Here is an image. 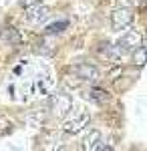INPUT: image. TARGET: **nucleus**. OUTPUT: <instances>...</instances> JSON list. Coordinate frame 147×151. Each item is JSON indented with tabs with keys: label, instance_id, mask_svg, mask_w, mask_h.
Here are the masks:
<instances>
[{
	"label": "nucleus",
	"instance_id": "obj_4",
	"mask_svg": "<svg viewBox=\"0 0 147 151\" xmlns=\"http://www.w3.org/2000/svg\"><path fill=\"white\" fill-rule=\"evenodd\" d=\"M141 42H143V36L139 35L137 30H129V32H125L117 40V48L121 52H133L137 47H141Z\"/></svg>",
	"mask_w": 147,
	"mask_h": 151
},
{
	"label": "nucleus",
	"instance_id": "obj_9",
	"mask_svg": "<svg viewBox=\"0 0 147 151\" xmlns=\"http://www.w3.org/2000/svg\"><path fill=\"white\" fill-rule=\"evenodd\" d=\"M4 38L10 42L12 47H18V45L22 42V36H20V32H18L14 26H8V28H4Z\"/></svg>",
	"mask_w": 147,
	"mask_h": 151
},
{
	"label": "nucleus",
	"instance_id": "obj_11",
	"mask_svg": "<svg viewBox=\"0 0 147 151\" xmlns=\"http://www.w3.org/2000/svg\"><path fill=\"white\" fill-rule=\"evenodd\" d=\"M63 30H67V20H57V22H50L45 28V32L48 36H50V35H58V32H63Z\"/></svg>",
	"mask_w": 147,
	"mask_h": 151
},
{
	"label": "nucleus",
	"instance_id": "obj_6",
	"mask_svg": "<svg viewBox=\"0 0 147 151\" xmlns=\"http://www.w3.org/2000/svg\"><path fill=\"white\" fill-rule=\"evenodd\" d=\"M73 70L77 73V77H79L81 81H97V79H99V69H97L95 65L83 63V65H77Z\"/></svg>",
	"mask_w": 147,
	"mask_h": 151
},
{
	"label": "nucleus",
	"instance_id": "obj_3",
	"mask_svg": "<svg viewBox=\"0 0 147 151\" xmlns=\"http://www.w3.org/2000/svg\"><path fill=\"white\" fill-rule=\"evenodd\" d=\"M71 107H73V99H71V95L67 93H57L53 97V101H50V109H53V113L57 117H67L68 111H71Z\"/></svg>",
	"mask_w": 147,
	"mask_h": 151
},
{
	"label": "nucleus",
	"instance_id": "obj_12",
	"mask_svg": "<svg viewBox=\"0 0 147 151\" xmlns=\"http://www.w3.org/2000/svg\"><path fill=\"white\" fill-rule=\"evenodd\" d=\"M121 73H123V69H121V67L113 69L111 73H109V81H115V79H119V77H121Z\"/></svg>",
	"mask_w": 147,
	"mask_h": 151
},
{
	"label": "nucleus",
	"instance_id": "obj_7",
	"mask_svg": "<svg viewBox=\"0 0 147 151\" xmlns=\"http://www.w3.org/2000/svg\"><path fill=\"white\" fill-rule=\"evenodd\" d=\"M83 147L87 151H101V147H103L101 133H99L97 129H91L89 133L85 135V139H83Z\"/></svg>",
	"mask_w": 147,
	"mask_h": 151
},
{
	"label": "nucleus",
	"instance_id": "obj_8",
	"mask_svg": "<svg viewBox=\"0 0 147 151\" xmlns=\"http://www.w3.org/2000/svg\"><path fill=\"white\" fill-rule=\"evenodd\" d=\"M89 95H91V99H93L95 103H99V105H105V103L111 101V95L107 93L105 89H99V87H93L89 91Z\"/></svg>",
	"mask_w": 147,
	"mask_h": 151
},
{
	"label": "nucleus",
	"instance_id": "obj_13",
	"mask_svg": "<svg viewBox=\"0 0 147 151\" xmlns=\"http://www.w3.org/2000/svg\"><path fill=\"white\" fill-rule=\"evenodd\" d=\"M10 131V123L6 119H0V133H8Z\"/></svg>",
	"mask_w": 147,
	"mask_h": 151
},
{
	"label": "nucleus",
	"instance_id": "obj_14",
	"mask_svg": "<svg viewBox=\"0 0 147 151\" xmlns=\"http://www.w3.org/2000/svg\"><path fill=\"white\" fill-rule=\"evenodd\" d=\"M36 2H40V0H20V6H22V8H28V6H32Z\"/></svg>",
	"mask_w": 147,
	"mask_h": 151
},
{
	"label": "nucleus",
	"instance_id": "obj_2",
	"mask_svg": "<svg viewBox=\"0 0 147 151\" xmlns=\"http://www.w3.org/2000/svg\"><path fill=\"white\" fill-rule=\"evenodd\" d=\"M133 10L131 8H127V6H119V8H115L111 12V22H113V28L115 30H123L127 28L129 24L133 22Z\"/></svg>",
	"mask_w": 147,
	"mask_h": 151
},
{
	"label": "nucleus",
	"instance_id": "obj_1",
	"mask_svg": "<svg viewBox=\"0 0 147 151\" xmlns=\"http://www.w3.org/2000/svg\"><path fill=\"white\" fill-rule=\"evenodd\" d=\"M89 121H91L89 113H79L77 117H67V119L63 121L61 129H63L65 133H68V135H77V133H81L83 129L89 125Z\"/></svg>",
	"mask_w": 147,
	"mask_h": 151
},
{
	"label": "nucleus",
	"instance_id": "obj_10",
	"mask_svg": "<svg viewBox=\"0 0 147 151\" xmlns=\"http://www.w3.org/2000/svg\"><path fill=\"white\" fill-rule=\"evenodd\" d=\"M131 58H133V63H135L137 67H143L147 63V48L145 47H137L133 52H131Z\"/></svg>",
	"mask_w": 147,
	"mask_h": 151
},
{
	"label": "nucleus",
	"instance_id": "obj_5",
	"mask_svg": "<svg viewBox=\"0 0 147 151\" xmlns=\"http://www.w3.org/2000/svg\"><path fill=\"white\" fill-rule=\"evenodd\" d=\"M26 10V20L30 24H43L48 20V16H50V10L46 8L45 4H40V2H36L32 6H28V8H24Z\"/></svg>",
	"mask_w": 147,
	"mask_h": 151
}]
</instances>
